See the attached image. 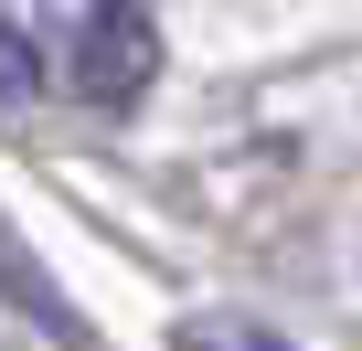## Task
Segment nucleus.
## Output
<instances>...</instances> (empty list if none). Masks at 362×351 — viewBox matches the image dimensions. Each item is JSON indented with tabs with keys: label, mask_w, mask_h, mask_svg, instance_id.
Masks as SVG:
<instances>
[{
	"label": "nucleus",
	"mask_w": 362,
	"mask_h": 351,
	"mask_svg": "<svg viewBox=\"0 0 362 351\" xmlns=\"http://www.w3.org/2000/svg\"><path fill=\"white\" fill-rule=\"evenodd\" d=\"M64 85L107 117H128L160 85V11L149 0H64Z\"/></svg>",
	"instance_id": "1"
},
{
	"label": "nucleus",
	"mask_w": 362,
	"mask_h": 351,
	"mask_svg": "<svg viewBox=\"0 0 362 351\" xmlns=\"http://www.w3.org/2000/svg\"><path fill=\"white\" fill-rule=\"evenodd\" d=\"M33 107H43V43H33L11 11H0V128L33 117Z\"/></svg>",
	"instance_id": "2"
},
{
	"label": "nucleus",
	"mask_w": 362,
	"mask_h": 351,
	"mask_svg": "<svg viewBox=\"0 0 362 351\" xmlns=\"http://www.w3.org/2000/svg\"><path fill=\"white\" fill-rule=\"evenodd\" d=\"M181 351H288V340L256 319H181Z\"/></svg>",
	"instance_id": "3"
}]
</instances>
